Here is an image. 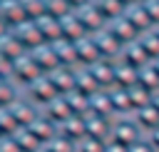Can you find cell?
<instances>
[{
	"label": "cell",
	"mask_w": 159,
	"mask_h": 152,
	"mask_svg": "<svg viewBox=\"0 0 159 152\" xmlns=\"http://www.w3.org/2000/svg\"><path fill=\"white\" fill-rule=\"evenodd\" d=\"M47 152H77V142H72L70 137H65V135H55V137H50L45 145H42Z\"/></svg>",
	"instance_id": "obj_4"
},
{
	"label": "cell",
	"mask_w": 159,
	"mask_h": 152,
	"mask_svg": "<svg viewBox=\"0 0 159 152\" xmlns=\"http://www.w3.org/2000/svg\"><path fill=\"white\" fill-rule=\"evenodd\" d=\"M147 140H149V145L154 147V152H159V127H154L152 132H147Z\"/></svg>",
	"instance_id": "obj_8"
},
{
	"label": "cell",
	"mask_w": 159,
	"mask_h": 152,
	"mask_svg": "<svg viewBox=\"0 0 159 152\" xmlns=\"http://www.w3.org/2000/svg\"><path fill=\"white\" fill-rule=\"evenodd\" d=\"M10 137L15 140V145L20 147V152H37V150L42 147V145H40V140H37L27 127H17Z\"/></svg>",
	"instance_id": "obj_3"
},
{
	"label": "cell",
	"mask_w": 159,
	"mask_h": 152,
	"mask_svg": "<svg viewBox=\"0 0 159 152\" xmlns=\"http://www.w3.org/2000/svg\"><path fill=\"white\" fill-rule=\"evenodd\" d=\"M0 152H20V147L15 145V140L10 135H5V137H0Z\"/></svg>",
	"instance_id": "obj_7"
},
{
	"label": "cell",
	"mask_w": 159,
	"mask_h": 152,
	"mask_svg": "<svg viewBox=\"0 0 159 152\" xmlns=\"http://www.w3.org/2000/svg\"><path fill=\"white\" fill-rule=\"evenodd\" d=\"M142 137H144V132H142V127L137 125L134 115H119V117H112V132H109V140H114V142L129 147V145L139 142Z\"/></svg>",
	"instance_id": "obj_1"
},
{
	"label": "cell",
	"mask_w": 159,
	"mask_h": 152,
	"mask_svg": "<svg viewBox=\"0 0 159 152\" xmlns=\"http://www.w3.org/2000/svg\"><path fill=\"white\" fill-rule=\"evenodd\" d=\"M152 105H154V107H157V112H159V92H154V95H152Z\"/></svg>",
	"instance_id": "obj_10"
},
{
	"label": "cell",
	"mask_w": 159,
	"mask_h": 152,
	"mask_svg": "<svg viewBox=\"0 0 159 152\" xmlns=\"http://www.w3.org/2000/svg\"><path fill=\"white\" fill-rule=\"evenodd\" d=\"M132 115H134V120H137V125L142 127L144 135L152 132L154 127H159V112H157V107H154L152 102L144 105V107H139V110H134Z\"/></svg>",
	"instance_id": "obj_2"
},
{
	"label": "cell",
	"mask_w": 159,
	"mask_h": 152,
	"mask_svg": "<svg viewBox=\"0 0 159 152\" xmlns=\"http://www.w3.org/2000/svg\"><path fill=\"white\" fill-rule=\"evenodd\" d=\"M104 145L102 140H94V137H82L77 142V152H104Z\"/></svg>",
	"instance_id": "obj_5"
},
{
	"label": "cell",
	"mask_w": 159,
	"mask_h": 152,
	"mask_svg": "<svg viewBox=\"0 0 159 152\" xmlns=\"http://www.w3.org/2000/svg\"><path fill=\"white\" fill-rule=\"evenodd\" d=\"M127 152H154V147L149 145V140H147V135L139 140V142H134V145H129L127 147Z\"/></svg>",
	"instance_id": "obj_6"
},
{
	"label": "cell",
	"mask_w": 159,
	"mask_h": 152,
	"mask_svg": "<svg viewBox=\"0 0 159 152\" xmlns=\"http://www.w3.org/2000/svg\"><path fill=\"white\" fill-rule=\"evenodd\" d=\"M104 152H127V147H124V145H119V142H114V140H107Z\"/></svg>",
	"instance_id": "obj_9"
}]
</instances>
